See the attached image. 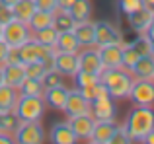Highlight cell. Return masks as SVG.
<instances>
[{"label": "cell", "mask_w": 154, "mask_h": 144, "mask_svg": "<svg viewBox=\"0 0 154 144\" xmlns=\"http://www.w3.org/2000/svg\"><path fill=\"white\" fill-rule=\"evenodd\" d=\"M123 129L129 134L131 142H143V138L154 129V109L150 105H135V109L125 119Z\"/></svg>", "instance_id": "obj_1"}, {"label": "cell", "mask_w": 154, "mask_h": 144, "mask_svg": "<svg viewBox=\"0 0 154 144\" xmlns=\"http://www.w3.org/2000/svg\"><path fill=\"white\" fill-rule=\"evenodd\" d=\"M133 76L123 66L119 68H103L100 72V84L107 90V94L113 99H125L129 98V92L133 86Z\"/></svg>", "instance_id": "obj_2"}, {"label": "cell", "mask_w": 154, "mask_h": 144, "mask_svg": "<svg viewBox=\"0 0 154 144\" xmlns=\"http://www.w3.org/2000/svg\"><path fill=\"white\" fill-rule=\"evenodd\" d=\"M12 113L20 121H39L45 113V99L43 95H18Z\"/></svg>", "instance_id": "obj_3"}, {"label": "cell", "mask_w": 154, "mask_h": 144, "mask_svg": "<svg viewBox=\"0 0 154 144\" xmlns=\"http://www.w3.org/2000/svg\"><path fill=\"white\" fill-rule=\"evenodd\" d=\"M90 115L96 121H115L117 119V105L113 103V98L107 94L105 88L90 101Z\"/></svg>", "instance_id": "obj_4"}, {"label": "cell", "mask_w": 154, "mask_h": 144, "mask_svg": "<svg viewBox=\"0 0 154 144\" xmlns=\"http://www.w3.org/2000/svg\"><path fill=\"white\" fill-rule=\"evenodd\" d=\"M14 140L20 144H41L45 140V130L39 121H20L14 130Z\"/></svg>", "instance_id": "obj_5"}, {"label": "cell", "mask_w": 154, "mask_h": 144, "mask_svg": "<svg viewBox=\"0 0 154 144\" xmlns=\"http://www.w3.org/2000/svg\"><path fill=\"white\" fill-rule=\"evenodd\" d=\"M2 39L10 47L23 45L26 41H29V39H31L29 26L23 23V22H20V20H12V22H8L6 26H2Z\"/></svg>", "instance_id": "obj_6"}, {"label": "cell", "mask_w": 154, "mask_h": 144, "mask_svg": "<svg viewBox=\"0 0 154 144\" xmlns=\"http://www.w3.org/2000/svg\"><path fill=\"white\" fill-rule=\"evenodd\" d=\"M129 99L135 105H152L154 103V80H133L131 92H129Z\"/></svg>", "instance_id": "obj_7"}, {"label": "cell", "mask_w": 154, "mask_h": 144, "mask_svg": "<svg viewBox=\"0 0 154 144\" xmlns=\"http://www.w3.org/2000/svg\"><path fill=\"white\" fill-rule=\"evenodd\" d=\"M94 35H96V47L111 45V43H123V33L109 22H96Z\"/></svg>", "instance_id": "obj_8"}, {"label": "cell", "mask_w": 154, "mask_h": 144, "mask_svg": "<svg viewBox=\"0 0 154 144\" xmlns=\"http://www.w3.org/2000/svg\"><path fill=\"white\" fill-rule=\"evenodd\" d=\"M63 111L68 117H76V115H84L90 113V101L82 95V92L76 88V90H68L66 101H64Z\"/></svg>", "instance_id": "obj_9"}, {"label": "cell", "mask_w": 154, "mask_h": 144, "mask_svg": "<svg viewBox=\"0 0 154 144\" xmlns=\"http://www.w3.org/2000/svg\"><path fill=\"white\" fill-rule=\"evenodd\" d=\"M121 51L123 43H111V45L98 47V55L103 68H119L121 66Z\"/></svg>", "instance_id": "obj_10"}, {"label": "cell", "mask_w": 154, "mask_h": 144, "mask_svg": "<svg viewBox=\"0 0 154 144\" xmlns=\"http://www.w3.org/2000/svg\"><path fill=\"white\" fill-rule=\"evenodd\" d=\"M117 127L119 125H117L115 121H96L88 140L94 142V144H109L113 133L117 130Z\"/></svg>", "instance_id": "obj_11"}, {"label": "cell", "mask_w": 154, "mask_h": 144, "mask_svg": "<svg viewBox=\"0 0 154 144\" xmlns=\"http://www.w3.org/2000/svg\"><path fill=\"white\" fill-rule=\"evenodd\" d=\"M55 70L63 76H74L78 70V53H55Z\"/></svg>", "instance_id": "obj_12"}, {"label": "cell", "mask_w": 154, "mask_h": 144, "mask_svg": "<svg viewBox=\"0 0 154 144\" xmlns=\"http://www.w3.org/2000/svg\"><path fill=\"white\" fill-rule=\"evenodd\" d=\"M78 70L94 72V74H100V72L103 70L102 61H100V55H98V49L86 47L82 53H78Z\"/></svg>", "instance_id": "obj_13"}, {"label": "cell", "mask_w": 154, "mask_h": 144, "mask_svg": "<svg viewBox=\"0 0 154 144\" xmlns=\"http://www.w3.org/2000/svg\"><path fill=\"white\" fill-rule=\"evenodd\" d=\"M94 123L96 119L92 117L90 113H84V115H76V117H68V125L70 129L74 130V134L78 138H90L92 129H94Z\"/></svg>", "instance_id": "obj_14"}, {"label": "cell", "mask_w": 154, "mask_h": 144, "mask_svg": "<svg viewBox=\"0 0 154 144\" xmlns=\"http://www.w3.org/2000/svg\"><path fill=\"white\" fill-rule=\"evenodd\" d=\"M49 138L53 144H76L78 136L74 134V130L70 129L68 123H55L49 133Z\"/></svg>", "instance_id": "obj_15"}, {"label": "cell", "mask_w": 154, "mask_h": 144, "mask_svg": "<svg viewBox=\"0 0 154 144\" xmlns=\"http://www.w3.org/2000/svg\"><path fill=\"white\" fill-rule=\"evenodd\" d=\"M129 72H131L133 78L152 80V76H154V55L150 53V55H144V57H139Z\"/></svg>", "instance_id": "obj_16"}, {"label": "cell", "mask_w": 154, "mask_h": 144, "mask_svg": "<svg viewBox=\"0 0 154 144\" xmlns=\"http://www.w3.org/2000/svg\"><path fill=\"white\" fill-rule=\"evenodd\" d=\"M2 66V74H4V84L12 88H18L26 78V70H23L22 62H4Z\"/></svg>", "instance_id": "obj_17"}, {"label": "cell", "mask_w": 154, "mask_h": 144, "mask_svg": "<svg viewBox=\"0 0 154 144\" xmlns=\"http://www.w3.org/2000/svg\"><path fill=\"white\" fill-rule=\"evenodd\" d=\"M66 95H68V88H64L63 84L47 88V90L43 92V99H45L47 105L53 107V109H60V111H63V107H64Z\"/></svg>", "instance_id": "obj_18"}, {"label": "cell", "mask_w": 154, "mask_h": 144, "mask_svg": "<svg viewBox=\"0 0 154 144\" xmlns=\"http://www.w3.org/2000/svg\"><path fill=\"white\" fill-rule=\"evenodd\" d=\"M129 20V26H131L133 31H137V33H146L148 26H150V20H152V12L146 10V8H139V10L131 12V14L127 16Z\"/></svg>", "instance_id": "obj_19"}, {"label": "cell", "mask_w": 154, "mask_h": 144, "mask_svg": "<svg viewBox=\"0 0 154 144\" xmlns=\"http://www.w3.org/2000/svg\"><path fill=\"white\" fill-rule=\"evenodd\" d=\"M74 35L76 39H78L80 47H94L96 45V35H94V23L90 22V20H86V22H78L74 26Z\"/></svg>", "instance_id": "obj_20"}, {"label": "cell", "mask_w": 154, "mask_h": 144, "mask_svg": "<svg viewBox=\"0 0 154 144\" xmlns=\"http://www.w3.org/2000/svg\"><path fill=\"white\" fill-rule=\"evenodd\" d=\"M55 51H60V53H78L80 43L76 39L74 31H60L59 37H57V43H55Z\"/></svg>", "instance_id": "obj_21"}, {"label": "cell", "mask_w": 154, "mask_h": 144, "mask_svg": "<svg viewBox=\"0 0 154 144\" xmlns=\"http://www.w3.org/2000/svg\"><path fill=\"white\" fill-rule=\"evenodd\" d=\"M76 26L74 18L70 16V12L64 10V8H55V12H53V27H55L57 31H72Z\"/></svg>", "instance_id": "obj_22"}, {"label": "cell", "mask_w": 154, "mask_h": 144, "mask_svg": "<svg viewBox=\"0 0 154 144\" xmlns=\"http://www.w3.org/2000/svg\"><path fill=\"white\" fill-rule=\"evenodd\" d=\"M37 10L33 4V0H18V2L12 6V14H14V20H20V22L27 23L29 18L33 16V12Z\"/></svg>", "instance_id": "obj_23"}, {"label": "cell", "mask_w": 154, "mask_h": 144, "mask_svg": "<svg viewBox=\"0 0 154 144\" xmlns=\"http://www.w3.org/2000/svg\"><path fill=\"white\" fill-rule=\"evenodd\" d=\"M68 12H70V16L74 18L76 23L86 22L92 16V2L90 0H74V2L70 4V8H68Z\"/></svg>", "instance_id": "obj_24"}, {"label": "cell", "mask_w": 154, "mask_h": 144, "mask_svg": "<svg viewBox=\"0 0 154 144\" xmlns=\"http://www.w3.org/2000/svg\"><path fill=\"white\" fill-rule=\"evenodd\" d=\"M18 92L16 88L8 86V84H2L0 86V111H12L18 101Z\"/></svg>", "instance_id": "obj_25"}, {"label": "cell", "mask_w": 154, "mask_h": 144, "mask_svg": "<svg viewBox=\"0 0 154 144\" xmlns=\"http://www.w3.org/2000/svg\"><path fill=\"white\" fill-rule=\"evenodd\" d=\"M31 31H37V29H43V27H49L53 26V12H45V10H35L33 16L29 18L27 22Z\"/></svg>", "instance_id": "obj_26"}, {"label": "cell", "mask_w": 154, "mask_h": 144, "mask_svg": "<svg viewBox=\"0 0 154 144\" xmlns=\"http://www.w3.org/2000/svg\"><path fill=\"white\" fill-rule=\"evenodd\" d=\"M33 33H35V35H33L31 39H35L39 45H43V47H53V49H55V43H57V37H59V31H57L53 26L43 27V29H37V31H33Z\"/></svg>", "instance_id": "obj_27"}, {"label": "cell", "mask_w": 154, "mask_h": 144, "mask_svg": "<svg viewBox=\"0 0 154 144\" xmlns=\"http://www.w3.org/2000/svg\"><path fill=\"white\" fill-rule=\"evenodd\" d=\"M18 88L22 95H43V92H45L41 80H35V78H23V82Z\"/></svg>", "instance_id": "obj_28"}, {"label": "cell", "mask_w": 154, "mask_h": 144, "mask_svg": "<svg viewBox=\"0 0 154 144\" xmlns=\"http://www.w3.org/2000/svg\"><path fill=\"white\" fill-rule=\"evenodd\" d=\"M139 58V53L131 47V43H123V51H121V66L125 70H131L133 64Z\"/></svg>", "instance_id": "obj_29"}, {"label": "cell", "mask_w": 154, "mask_h": 144, "mask_svg": "<svg viewBox=\"0 0 154 144\" xmlns=\"http://www.w3.org/2000/svg\"><path fill=\"white\" fill-rule=\"evenodd\" d=\"M129 43H131V47L139 53V57H144V55L152 53V51H150V39H148L146 33H139L133 41H129Z\"/></svg>", "instance_id": "obj_30"}, {"label": "cell", "mask_w": 154, "mask_h": 144, "mask_svg": "<svg viewBox=\"0 0 154 144\" xmlns=\"http://www.w3.org/2000/svg\"><path fill=\"white\" fill-rule=\"evenodd\" d=\"M20 125V119L12 111H0V130L4 133H14L16 127Z\"/></svg>", "instance_id": "obj_31"}, {"label": "cell", "mask_w": 154, "mask_h": 144, "mask_svg": "<svg viewBox=\"0 0 154 144\" xmlns=\"http://www.w3.org/2000/svg\"><path fill=\"white\" fill-rule=\"evenodd\" d=\"M78 88H86L92 86V84L100 82V74H94V72H86V70H76V74L72 76Z\"/></svg>", "instance_id": "obj_32"}, {"label": "cell", "mask_w": 154, "mask_h": 144, "mask_svg": "<svg viewBox=\"0 0 154 144\" xmlns=\"http://www.w3.org/2000/svg\"><path fill=\"white\" fill-rule=\"evenodd\" d=\"M23 70H26V78H35V80H41L43 74L47 72L45 64L41 61H35V62H27L23 64Z\"/></svg>", "instance_id": "obj_33"}, {"label": "cell", "mask_w": 154, "mask_h": 144, "mask_svg": "<svg viewBox=\"0 0 154 144\" xmlns=\"http://www.w3.org/2000/svg\"><path fill=\"white\" fill-rule=\"evenodd\" d=\"M41 84H43V88H53V86H59V84H63V74H59L55 68L53 70H47L45 74H43V78H41Z\"/></svg>", "instance_id": "obj_34"}, {"label": "cell", "mask_w": 154, "mask_h": 144, "mask_svg": "<svg viewBox=\"0 0 154 144\" xmlns=\"http://www.w3.org/2000/svg\"><path fill=\"white\" fill-rule=\"evenodd\" d=\"M117 8H119V12H123L125 16H129L131 12L143 8V0H119V2H117Z\"/></svg>", "instance_id": "obj_35"}, {"label": "cell", "mask_w": 154, "mask_h": 144, "mask_svg": "<svg viewBox=\"0 0 154 144\" xmlns=\"http://www.w3.org/2000/svg\"><path fill=\"white\" fill-rule=\"evenodd\" d=\"M131 142V138H129V134L125 133L123 127H117V130L113 133L111 140H109V144H129Z\"/></svg>", "instance_id": "obj_36"}, {"label": "cell", "mask_w": 154, "mask_h": 144, "mask_svg": "<svg viewBox=\"0 0 154 144\" xmlns=\"http://www.w3.org/2000/svg\"><path fill=\"white\" fill-rule=\"evenodd\" d=\"M14 20V14H12V6H6V4H0V26H6L8 22Z\"/></svg>", "instance_id": "obj_37"}, {"label": "cell", "mask_w": 154, "mask_h": 144, "mask_svg": "<svg viewBox=\"0 0 154 144\" xmlns=\"http://www.w3.org/2000/svg\"><path fill=\"white\" fill-rule=\"evenodd\" d=\"M37 10H45V12H55L57 8V0H33Z\"/></svg>", "instance_id": "obj_38"}, {"label": "cell", "mask_w": 154, "mask_h": 144, "mask_svg": "<svg viewBox=\"0 0 154 144\" xmlns=\"http://www.w3.org/2000/svg\"><path fill=\"white\" fill-rule=\"evenodd\" d=\"M8 51H10V45H8L4 39H0V64H4V62H6Z\"/></svg>", "instance_id": "obj_39"}, {"label": "cell", "mask_w": 154, "mask_h": 144, "mask_svg": "<svg viewBox=\"0 0 154 144\" xmlns=\"http://www.w3.org/2000/svg\"><path fill=\"white\" fill-rule=\"evenodd\" d=\"M12 142H14V138L10 136V133L0 130V144H12Z\"/></svg>", "instance_id": "obj_40"}, {"label": "cell", "mask_w": 154, "mask_h": 144, "mask_svg": "<svg viewBox=\"0 0 154 144\" xmlns=\"http://www.w3.org/2000/svg\"><path fill=\"white\" fill-rule=\"evenodd\" d=\"M72 2H74V0H57V8H64V10H68Z\"/></svg>", "instance_id": "obj_41"}, {"label": "cell", "mask_w": 154, "mask_h": 144, "mask_svg": "<svg viewBox=\"0 0 154 144\" xmlns=\"http://www.w3.org/2000/svg\"><path fill=\"white\" fill-rule=\"evenodd\" d=\"M143 142H144V144H154V129H152L150 133H148L146 136L143 138Z\"/></svg>", "instance_id": "obj_42"}, {"label": "cell", "mask_w": 154, "mask_h": 144, "mask_svg": "<svg viewBox=\"0 0 154 144\" xmlns=\"http://www.w3.org/2000/svg\"><path fill=\"white\" fill-rule=\"evenodd\" d=\"M143 8H146L154 14V0H143Z\"/></svg>", "instance_id": "obj_43"}, {"label": "cell", "mask_w": 154, "mask_h": 144, "mask_svg": "<svg viewBox=\"0 0 154 144\" xmlns=\"http://www.w3.org/2000/svg\"><path fill=\"white\" fill-rule=\"evenodd\" d=\"M146 35H154V14H152V20H150V26L146 29Z\"/></svg>", "instance_id": "obj_44"}, {"label": "cell", "mask_w": 154, "mask_h": 144, "mask_svg": "<svg viewBox=\"0 0 154 144\" xmlns=\"http://www.w3.org/2000/svg\"><path fill=\"white\" fill-rule=\"evenodd\" d=\"M18 0H0V4H6V6H14Z\"/></svg>", "instance_id": "obj_45"}, {"label": "cell", "mask_w": 154, "mask_h": 144, "mask_svg": "<svg viewBox=\"0 0 154 144\" xmlns=\"http://www.w3.org/2000/svg\"><path fill=\"white\" fill-rule=\"evenodd\" d=\"M148 39H150V51H152V55H154V35H148Z\"/></svg>", "instance_id": "obj_46"}, {"label": "cell", "mask_w": 154, "mask_h": 144, "mask_svg": "<svg viewBox=\"0 0 154 144\" xmlns=\"http://www.w3.org/2000/svg\"><path fill=\"white\" fill-rule=\"evenodd\" d=\"M4 84V74H2V66H0V86Z\"/></svg>", "instance_id": "obj_47"}, {"label": "cell", "mask_w": 154, "mask_h": 144, "mask_svg": "<svg viewBox=\"0 0 154 144\" xmlns=\"http://www.w3.org/2000/svg\"><path fill=\"white\" fill-rule=\"evenodd\" d=\"M0 39H2V26H0Z\"/></svg>", "instance_id": "obj_48"}, {"label": "cell", "mask_w": 154, "mask_h": 144, "mask_svg": "<svg viewBox=\"0 0 154 144\" xmlns=\"http://www.w3.org/2000/svg\"><path fill=\"white\" fill-rule=\"evenodd\" d=\"M152 80H154V76H152Z\"/></svg>", "instance_id": "obj_49"}]
</instances>
